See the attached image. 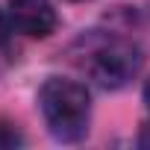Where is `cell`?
<instances>
[{"mask_svg":"<svg viewBox=\"0 0 150 150\" xmlns=\"http://www.w3.org/2000/svg\"><path fill=\"white\" fill-rule=\"evenodd\" d=\"M38 106L56 141L74 144L86 138L91 121V94L83 83L68 77H47L38 88Z\"/></svg>","mask_w":150,"mask_h":150,"instance_id":"1","label":"cell"},{"mask_svg":"<svg viewBox=\"0 0 150 150\" xmlns=\"http://www.w3.org/2000/svg\"><path fill=\"white\" fill-rule=\"evenodd\" d=\"M141 65H144L141 47L121 35H106V38L91 41L83 59V71L106 91L124 88L132 77H138Z\"/></svg>","mask_w":150,"mask_h":150,"instance_id":"2","label":"cell"},{"mask_svg":"<svg viewBox=\"0 0 150 150\" xmlns=\"http://www.w3.org/2000/svg\"><path fill=\"white\" fill-rule=\"evenodd\" d=\"M9 24L27 38H47L59 27V15L47 0H9Z\"/></svg>","mask_w":150,"mask_h":150,"instance_id":"3","label":"cell"},{"mask_svg":"<svg viewBox=\"0 0 150 150\" xmlns=\"http://www.w3.org/2000/svg\"><path fill=\"white\" fill-rule=\"evenodd\" d=\"M9 33H12V24H9V15H3V12H0V44H3V41L9 38Z\"/></svg>","mask_w":150,"mask_h":150,"instance_id":"4","label":"cell"},{"mask_svg":"<svg viewBox=\"0 0 150 150\" xmlns=\"http://www.w3.org/2000/svg\"><path fill=\"white\" fill-rule=\"evenodd\" d=\"M138 144H141V147H150V121L141 127V132H138Z\"/></svg>","mask_w":150,"mask_h":150,"instance_id":"5","label":"cell"},{"mask_svg":"<svg viewBox=\"0 0 150 150\" xmlns=\"http://www.w3.org/2000/svg\"><path fill=\"white\" fill-rule=\"evenodd\" d=\"M144 103H147V109H150V80L144 83Z\"/></svg>","mask_w":150,"mask_h":150,"instance_id":"6","label":"cell"},{"mask_svg":"<svg viewBox=\"0 0 150 150\" xmlns=\"http://www.w3.org/2000/svg\"><path fill=\"white\" fill-rule=\"evenodd\" d=\"M74 3H80V0H74Z\"/></svg>","mask_w":150,"mask_h":150,"instance_id":"7","label":"cell"}]
</instances>
